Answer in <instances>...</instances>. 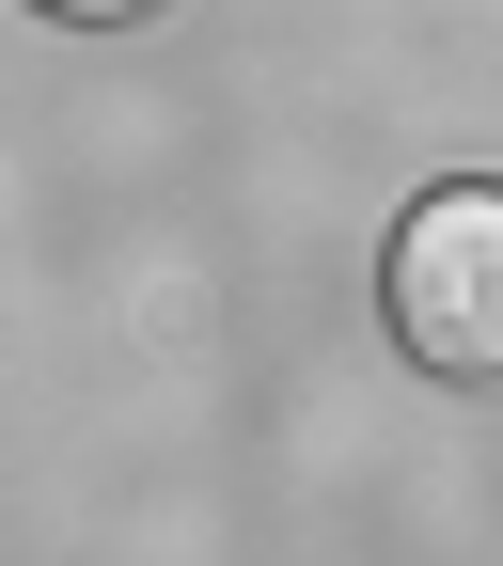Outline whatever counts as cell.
I'll return each mask as SVG.
<instances>
[{
    "mask_svg": "<svg viewBox=\"0 0 503 566\" xmlns=\"http://www.w3.org/2000/svg\"><path fill=\"white\" fill-rule=\"evenodd\" d=\"M32 17H80V32H126V17H158V0H32Z\"/></svg>",
    "mask_w": 503,
    "mask_h": 566,
    "instance_id": "cell-2",
    "label": "cell"
},
{
    "mask_svg": "<svg viewBox=\"0 0 503 566\" xmlns=\"http://www.w3.org/2000/svg\"><path fill=\"white\" fill-rule=\"evenodd\" d=\"M394 346L441 394H503V189H425L394 221Z\"/></svg>",
    "mask_w": 503,
    "mask_h": 566,
    "instance_id": "cell-1",
    "label": "cell"
}]
</instances>
